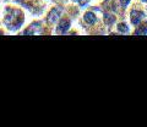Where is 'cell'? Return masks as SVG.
Wrapping results in <instances>:
<instances>
[{
	"mask_svg": "<svg viewBox=\"0 0 147 127\" xmlns=\"http://www.w3.org/2000/svg\"><path fill=\"white\" fill-rule=\"evenodd\" d=\"M4 21H5V25L7 26L9 29L16 31L22 26V23H24V21H25V17H24V13H22L21 10L7 7L5 10Z\"/></svg>",
	"mask_w": 147,
	"mask_h": 127,
	"instance_id": "1",
	"label": "cell"
},
{
	"mask_svg": "<svg viewBox=\"0 0 147 127\" xmlns=\"http://www.w3.org/2000/svg\"><path fill=\"white\" fill-rule=\"evenodd\" d=\"M61 12H63V9L61 7H55L50 11L49 16H48V23L49 25H54L55 22L59 20V17L61 16Z\"/></svg>",
	"mask_w": 147,
	"mask_h": 127,
	"instance_id": "2",
	"label": "cell"
},
{
	"mask_svg": "<svg viewBox=\"0 0 147 127\" xmlns=\"http://www.w3.org/2000/svg\"><path fill=\"white\" fill-rule=\"evenodd\" d=\"M130 15H131V22H132V25H139V22L142 19H144L145 13L142 12V11H139V10H132Z\"/></svg>",
	"mask_w": 147,
	"mask_h": 127,
	"instance_id": "3",
	"label": "cell"
},
{
	"mask_svg": "<svg viewBox=\"0 0 147 127\" xmlns=\"http://www.w3.org/2000/svg\"><path fill=\"white\" fill-rule=\"evenodd\" d=\"M69 27H70V21L67 19H64L60 21V23H59L58 28H57V33L61 34V33H65V32L69 29Z\"/></svg>",
	"mask_w": 147,
	"mask_h": 127,
	"instance_id": "4",
	"label": "cell"
},
{
	"mask_svg": "<svg viewBox=\"0 0 147 127\" xmlns=\"http://www.w3.org/2000/svg\"><path fill=\"white\" fill-rule=\"evenodd\" d=\"M42 32V26H40L39 22H36V23L31 25V27L27 31H25V34H31V33H40Z\"/></svg>",
	"mask_w": 147,
	"mask_h": 127,
	"instance_id": "5",
	"label": "cell"
},
{
	"mask_svg": "<svg viewBox=\"0 0 147 127\" xmlns=\"http://www.w3.org/2000/svg\"><path fill=\"white\" fill-rule=\"evenodd\" d=\"M84 19H85V21L88 25H93L94 22L97 21V19H96V15H94L93 12H86L85 16H84Z\"/></svg>",
	"mask_w": 147,
	"mask_h": 127,
	"instance_id": "6",
	"label": "cell"
},
{
	"mask_svg": "<svg viewBox=\"0 0 147 127\" xmlns=\"http://www.w3.org/2000/svg\"><path fill=\"white\" fill-rule=\"evenodd\" d=\"M118 29L119 32H123V33H129V27L125 23H119Z\"/></svg>",
	"mask_w": 147,
	"mask_h": 127,
	"instance_id": "7",
	"label": "cell"
},
{
	"mask_svg": "<svg viewBox=\"0 0 147 127\" xmlns=\"http://www.w3.org/2000/svg\"><path fill=\"white\" fill-rule=\"evenodd\" d=\"M146 33H147V25H145V27H142V26H141L140 28L135 32V34H137V35H139V34H142V35H144V34H146Z\"/></svg>",
	"mask_w": 147,
	"mask_h": 127,
	"instance_id": "8",
	"label": "cell"
},
{
	"mask_svg": "<svg viewBox=\"0 0 147 127\" xmlns=\"http://www.w3.org/2000/svg\"><path fill=\"white\" fill-rule=\"evenodd\" d=\"M74 1L79 3V4H80V5H81V6H85V5H86V4H87V3H88V1H90V0H74Z\"/></svg>",
	"mask_w": 147,
	"mask_h": 127,
	"instance_id": "9",
	"label": "cell"
},
{
	"mask_svg": "<svg viewBox=\"0 0 147 127\" xmlns=\"http://www.w3.org/2000/svg\"><path fill=\"white\" fill-rule=\"evenodd\" d=\"M129 1H130V0H120V3H121V6L123 7H125L127 4H129Z\"/></svg>",
	"mask_w": 147,
	"mask_h": 127,
	"instance_id": "10",
	"label": "cell"
},
{
	"mask_svg": "<svg viewBox=\"0 0 147 127\" xmlns=\"http://www.w3.org/2000/svg\"><path fill=\"white\" fill-rule=\"evenodd\" d=\"M142 1H144V3H147V0H142Z\"/></svg>",
	"mask_w": 147,
	"mask_h": 127,
	"instance_id": "11",
	"label": "cell"
}]
</instances>
